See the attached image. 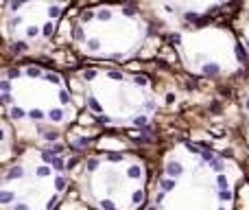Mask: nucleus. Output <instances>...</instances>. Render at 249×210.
I'll return each instance as SVG.
<instances>
[{"label":"nucleus","mask_w":249,"mask_h":210,"mask_svg":"<svg viewBox=\"0 0 249 210\" xmlns=\"http://www.w3.org/2000/svg\"><path fill=\"white\" fill-rule=\"evenodd\" d=\"M101 206H103V210H114V204L109 202V199H103V202H101Z\"/></svg>","instance_id":"nucleus-12"},{"label":"nucleus","mask_w":249,"mask_h":210,"mask_svg":"<svg viewBox=\"0 0 249 210\" xmlns=\"http://www.w3.org/2000/svg\"><path fill=\"white\" fill-rule=\"evenodd\" d=\"M98 18H101V20H109L112 15H109V11H101V13H98Z\"/></svg>","instance_id":"nucleus-22"},{"label":"nucleus","mask_w":249,"mask_h":210,"mask_svg":"<svg viewBox=\"0 0 249 210\" xmlns=\"http://www.w3.org/2000/svg\"><path fill=\"white\" fill-rule=\"evenodd\" d=\"M31 116H33V118H42V112H37V109H33V112H31Z\"/></svg>","instance_id":"nucleus-28"},{"label":"nucleus","mask_w":249,"mask_h":210,"mask_svg":"<svg viewBox=\"0 0 249 210\" xmlns=\"http://www.w3.org/2000/svg\"><path fill=\"white\" fill-rule=\"evenodd\" d=\"M48 13H50V18H57V15H59V9H57V7H50Z\"/></svg>","instance_id":"nucleus-21"},{"label":"nucleus","mask_w":249,"mask_h":210,"mask_svg":"<svg viewBox=\"0 0 249 210\" xmlns=\"http://www.w3.org/2000/svg\"><path fill=\"white\" fill-rule=\"evenodd\" d=\"M162 199H164V193H158V197H155V202L162 204Z\"/></svg>","instance_id":"nucleus-29"},{"label":"nucleus","mask_w":249,"mask_h":210,"mask_svg":"<svg viewBox=\"0 0 249 210\" xmlns=\"http://www.w3.org/2000/svg\"><path fill=\"white\" fill-rule=\"evenodd\" d=\"M98 166V160H88V169L92 171V169H96Z\"/></svg>","instance_id":"nucleus-20"},{"label":"nucleus","mask_w":249,"mask_h":210,"mask_svg":"<svg viewBox=\"0 0 249 210\" xmlns=\"http://www.w3.org/2000/svg\"><path fill=\"white\" fill-rule=\"evenodd\" d=\"M140 166H131V169H129V177H133V179H138V177H140Z\"/></svg>","instance_id":"nucleus-4"},{"label":"nucleus","mask_w":249,"mask_h":210,"mask_svg":"<svg viewBox=\"0 0 249 210\" xmlns=\"http://www.w3.org/2000/svg\"><path fill=\"white\" fill-rule=\"evenodd\" d=\"M48 173H50V169H48V166H40V169H37V175H40V177H46Z\"/></svg>","instance_id":"nucleus-11"},{"label":"nucleus","mask_w":249,"mask_h":210,"mask_svg":"<svg viewBox=\"0 0 249 210\" xmlns=\"http://www.w3.org/2000/svg\"><path fill=\"white\" fill-rule=\"evenodd\" d=\"M55 204H57V195H55V197L50 199V202H48V210H50V208H55Z\"/></svg>","instance_id":"nucleus-25"},{"label":"nucleus","mask_w":249,"mask_h":210,"mask_svg":"<svg viewBox=\"0 0 249 210\" xmlns=\"http://www.w3.org/2000/svg\"><path fill=\"white\" fill-rule=\"evenodd\" d=\"M136 125H138V127H144V125H146V118H144V116L136 118Z\"/></svg>","instance_id":"nucleus-19"},{"label":"nucleus","mask_w":249,"mask_h":210,"mask_svg":"<svg viewBox=\"0 0 249 210\" xmlns=\"http://www.w3.org/2000/svg\"><path fill=\"white\" fill-rule=\"evenodd\" d=\"M13 202V193H2V204H9Z\"/></svg>","instance_id":"nucleus-17"},{"label":"nucleus","mask_w":249,"mask_h":210,"mask_svg":"<svg viewBox=\"0 0 249 210\" xmlns=\"http://www.w3.org/2000/svg\"><path fill=\"white\" fill-rule=\"evenodd\" d=\"M247 107H249V101H247Z\"/></svg>","instance_id":"nucleus-31"},{"label":"nucleus","mask_w":249,"mask_h":210,"mask_svg":"<svg viewBox=\"0 0 249 210\" xmlns=\"http://www.w3.org/2000/svg\"><path fill=\"white\" fill-rule=\"evenodd\" d=\"M219 197H221V199H223V202H227V199H229V197H232V193H229V190H227V188H221V190H219Z\"/></svg>","instance_id":"nucleus-6"},{"label":"nucleus","mask_w":249,"mask_h":210,"mask_svg":"<svg viewBox=\"0 0 249 210\" xmlns=\"http://www.w3.org/2000/svg\"><path fill=\"white\" fill-rule=\"evenodd\" d=\"M149 210H160V208H155V206H153V208H149Z\"/></svg>","instance_id":"nucleus-30"},{"label":"nucleus","mask_w":249,"mask_h":210,"mask_svg":"<svg viewBox=\"0 0 249 210\" xmlns=\"http://www.w3.org/2000/svg\"><path fill=\"white\" fill-rule=\"evenodd\" d=\"M55 186H57V190H61L63 186H66V177H57V182H55Z\"/></svg>","instance_id":"nucleus-14"},{"label":"nucleus","mask_w":249,"mask_h":210,"mask_svg":"<svg viewBox=\"0 0 249 210\" xmlns=\"http://www.w3.org/2000/svg\"><path fill=\"white\" fill-rule=\"evenodd\" d=\"M160 188H162V190H173V188H175V182H173V179H162V182H160Z\"/></svg>","instance_id":"nucleus-3"},{"label":"nucleus","mask_w":249,"mask_h":210,"mask_svg":"<svg viewBox=\"0 0 249 210\" xmlns=\"http://www.w3.org/2000/svg\"><path fill=\"white\" fill-rule=\"evenodd\" d=\"M11 116H13V118H22L24 112H22V109H18V107H13V109H11Z\"/></svg>","instance_id":"nucleus-16"},{"label":"nucleus","mask_w":249,"mask_h":210,"mask_svg":"<svg viewBox=\"0 0 249 210\" xmlns=\"http://www.w3.org/2000/svg\"><path fill=\"white\" fill-rule=\"evenodd\" d=\"M61 109H53V112H50V118H53V121H61Z\"/></svg>","instance_id":"nucleus-10"},{"label":"nucleus","mask_w":249,"mask_h":210,"mask_svg":"<svg viewBox=\"0 0 249 210\" xmlns=\"http://www.w3.org/2000/svg\"><path fill=\"white\" fill-rule=\"evenodd\" d=\"M210 164H212V169H216V171H221V166H223V164H221V160H212Z\"/></svg>","instance_id":"nucleus-18"},{"label":"nucleus","mask_w":249,"mask_h":210,"mask_svg":"<svg viewBox=\"0 0 249 210\" xmlns=\"http://www.w3.org/2000/svg\"><path fill=\"white\" fill-rule=\"evenodd\" d=\"M221 210H223V208H221Z\"/></svg>","instance_id":"nucleus-32"},{"label":"nucleus","mask_w":249,"mask_h":210,"mask_svg":"<svg viewBox=\"0 0 249 210\" xmlns=\"http://www.w3.org/2000/svg\"><path fill=\"white\" fill-rule=\"evenodd\" d=\"M13 210H29V206H26V204H18Z\"/></svg>","instance_id":"nucleus-26"},{"label":"nucleus","mask_w":249,"mask_h":210,"mask_svg":"<svg viewBox=\"0 0 249 210\" xmlns=\"http://www.w3.org/2000/svg\"><path fill=\"white\" fill-rule=\"evenodd\" d=\"M44 33L50 35V33H53V24H46V26H44Z\"/></svg>","instance_id":"nucleus-24"},{"label":"nucleus","mask_w":249,"mask_h":210,"mask_svg":"<svg viewBox=\"0 0 249 210\" xmlns=\"http://www.w3.org/2000/svg\"><path fill=\"white\" fill-rule=\"evenodd\" d=\"M29 75L31 77H40V70L37 68H29Z\"/></svg>","instance_id":"nucleus-23"},{"label":"nucleus","mask_w":249,"mask_h":210,"mask_svg":"<svg viewBox=\"0 0 249 210\" xmlns=\"http://www.w3.org/2000/svg\"><path fill=\"white\" fill-rule=\"evenodd\" d=\"M142 199H144V193H142V190H136V193H133V204H140Z\"/></svg>","instance_id":"nucleus-7"},{"label":"nucleus","mask_w":249,"mask_h":210,"mask_svg":"<svg viewBox=\"0 0 249 210\" xmlns=\"http://www.w3.org/2000/svg\"><path fill=\"white\" fill-rule=\"evenodd\" d=\"M166 173H168L171 177H179L184 173V169H181L179 162H168V164H166Z\"/></svg>","instance_id":"nucleus-1"},{"label":"nucleus","mask_w":249,"mask_h":210,"mask_svg":"<svg viewBox=\"0 0 249 210\" xmlns=\"http://www.w3.org/2000/svg\"><path fill=\"white\" fill-rule=\"evenodd\" d=\"M24 175V171H22V166H13L11 171H9V175H7V179H20Z\"/></svg>","instance_id":"nucleus-2"},{"label":"nucleus","mask_w":249,"mask_h":210,"mask_svg":"<svg viewBox=\"0 0 249 210\" xmlns=\"http://www.w3.org/2000/svg\"><path fill=\"white\" fill-rule=\"evenodd\" d=\"M203 70L208 72V75H216V72H219V66H216V63H208Z\"/></svg>","instance_id":"nucleus-5"},{"label":"nucleus","mask_w":249,"mask_h":210,"mask_svg":"<svg viewBox=\"0 0 249 210\" xmlns=\"http://www.w3.org/2000/svg\"><path fill=\"white\" fill-rule=\"evenodd\" d=\"M203 160H206V162H212V153H210V151L203 153Z\"/></svg>","instance_id":"nucleus-27"},{"label":"nucleus","mask_w":249,"mask_h":210,"mask_svg":"<svg viewBox=\"0 0 249 210\" xmlns=\"http://www.w3.org/2000/svg\"><path fill=\"white\" fill-rule=\"evenodd\" d=\"M90 107L94 109V112H101V105H98V101H96V99H90Z\"/></svg>","instance_id":"nucleus-15"},{"label":"nucleus","mask_w":249,"mask_h":210,"mask_svg":"<svg viewBox=\"0 0 249 210\" xmlns=\"http://www.w3.org/2000/svg\"><path fill=\"white\" fill-rule=\"evenodd\" d=\"M216 184H219L221 188H227V177H225V175H219V177H216Z\"/></svg>","instance_id":"nucleus-9"},{"label":"nucleus","mask_w":249,"mask_h":210,"mask_svg":"<svg viewBox=\"0 0 249 210\" xmlns=\"http://www.w3.org/2000/svg\"><path fill=\"white\" fill-rule=\"evenodd\" d=\"M107 158L112 160V162H118V160H120L123 156H120V153H116V151H112V153H107Z\"/></svg>","instance_id":"nucleus-13"},{"label":"nucleus","mask_w":249,"mask_h":210,"mask_svg":"<svg viewBox=\"0 0 249 210\" xmlns=\"http://www.w3.org/2000/svg\"><path fill=\"white\" fill-rule=\"evenodd\" d=\"M53 166L57 169V171H61L63 166H66V164H63V160H61V158H55V160H53Z\"/></svg>","instance_id":"nucleus-8"}]
</instances>
